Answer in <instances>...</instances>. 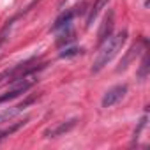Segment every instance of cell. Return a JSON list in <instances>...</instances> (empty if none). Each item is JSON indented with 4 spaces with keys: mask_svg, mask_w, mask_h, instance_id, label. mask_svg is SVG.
<instances>
[{
    "mask_svg": "<svg viewBox=\"0 0 150 150\" xmlns=\"http://www.w3.org/2000/svg\"><path fill=\"white\" fill-rule=\"evenodd\" d=\"M125 39H127V30H122V32H118L115 35H110L106 41H103L101 48H99V51H97V55L94 58L92 72H99L104 65H108L113 60V57L122 50Z\"/></svg>",
    "mask_w": 150,
    "mask_h": 150,
    "instance_id": "6da1fadb",
    "label": "cell"
},
{
    "mask_svg": "<svg viewBox=\"0 0 150 150\" xmlns=\"http://www.w3.org/2000/svg\"><path fill=\"white\" fill-rule=\"evenodd\" d=\"M125 92H127V87H125V85L111 87V88L104 94V97H103V108H111V106H115L118 101H122V97L125 96Z\"/></svg>",
    "mask_w": 150,
    "mask_h": 150,
    "instance_id": "7a4b0ae2",
    "label": "cell"
},
{
    "mask_svg": "<svg viewBox=\"0 0 150 150\" xmlns=\"http://www.w3.org/2000/svg\"><path fill=\"white\" fill-rule=\"evenodd\" d=\"M35 101V97H28V99H25L23 103H20V104H16V106H11V108H6L4 111H0V124H6V122H9V120H13L18 113H21L28 104H32Z\"/></svg>",
    "mask_w": 150,
    "mask_h": 150,
    "instance_id": "3957f363",
    "label": "cell"
},
{
    "mask_svg": "<svg viewBox=\"0 0 150 150\" xmlns=\"http://www.w3.org/2000/svg\"><path fill=\"white\" fill-rule=\"evenodd\" d=\"M76 122H78L76 118L67 120V122H60V124H57V125L46 129V131H44V138H57V136H62V134H65V132H69L71 129L76 127Z\"/></svg>",
    "mask_w": 150,
    "mask_h": 150,
    "instance_id": "277c9868",
    "label": "cell"
},
{
    "mask_svg": "<svg viewBox=\"0 0 150 150\" xmlns=\"http://www.w3.org/2000/svg\"><path fill=\"white\" fill-rule=\"evenodd\" d=\"M113 11H110L108 14H106V18H104V21H103V25H101V28H99V42H103V41H106L110 35H111V30H113Z\"/></svg>",
    "mask_w": 150,
    "mask_h": 150,
    "instance_id": "5b68a950",
    "label": "cell"
},
{
    "mask_svg": "<svg viewBox=\"0 0 150 150\" xmlns=\"http://www.w3.org/2000/svg\"><path fill=\"white\" fill-rule=\"evenodd\" d=\"M74 14H76V11H65V13H62L57 20H55V23H53V30H58V28H62V27H69L71 25V21H72V18H74Z\"/></svg>",
    "mask_w": 150,
    "mask_h": 150,
    "instance_id": "8992f818",
    "label": "cell"
},
{
    "mask_svg": "<svg viewBox=\"0 0 150 150\" xmlns=\"http://www.w3.org/2000/svg\"><path fill=\"white\" fill-rule=\"evenodd\" d=\"M106 4H108V0H96V4L92 6L90 13H88V16H87V27H90V25L94 23V20L97 18V14L101 13V9H103Z\"/></svg>",
    "mask_w": 150,
    "mask_h": 150,
    "instance_id": "52a82bcc",
    "label": "cell"
},
{
    "mask_svg": "<svg viewBox=\"0 0 150 150\" xmlns=\"http://www.w3.org/2000/svg\"><path fill=\"white\" fill-rule=\"evenodd\" d=\"M138 51H139V46H138V44H134V46H132V48L127 51V55L122 58V62H120V65L117 67V71H118V72H120V71H124V69L127 67V64H129V62L134 58V55H138Z\"/></svg>",
    "mask_w": 150,
    "mask_h": 150,
    "instance_id": "ba28073f",
    "label": "cell"
},
{
    "mask_svg": "<svg viewBox=\"0 0 150 150\" xmlns=\"http://www.w3.org/2000/svg\"><path fill=\"white\" fill-rule=\"evenodd\" d=\"M28 122V118H25L23 122H18V124H14V125H11V127H7V129H2V131H0V141H2L6 136H9V134H13V132H16L18 129H21L25 124Z\"/></svg>",
    "mask_w": 150,
    "mask_h": 150,
    "instance_id": "9c48e42d",
    "label": "cell"
},
{
    "mask_svg": "<svg viewBox=\"0 0 150 150\" xmlns=\"http://www.w3.org/2000/svg\"><path fill=\"white\" fill-rule=\"evenodd\" d=\"M83 50L81 48H65L64 51H60V58H71V57H76L80 55Z\"/></svg>",
    "mask_w": 150,
    "mask_h": 150,
    "instance_id": "30bf717a",
    "label": "cell"
},
{
    "mask_svg": "<svg viewBox=\"0 0 150 150\" xmlns=\"http://www.w3.org/2000/svg\"><path fill=\"white\" fill-rule=\"evenodd\" d=\"M71 41H74V32H72V30H69L67 34L60 35V39H57V46H64V44H67V42H71Z\"/></svg>",
    "mask_w": 150,
    "mask_h": 150,
    "instance_id": "8fae6325",
    "label": "cell"
},
{
    "mask_svg": "<svg viewBox=\"0 0 150 150\" xmlns=\"http://www.w3.org/2000/svg\"><path fill=\"white\" fill-rule=\"evenodd\" d=\"M146 71H148V57L145 55V58L141 62V69H139V78H145L146 76Z\"/></svg>",
    "mask_w": 150,
    "mask_h": 150,
    "instance_id": "7c38bea8",
    "label": "cell"
},
{
    "mask_svg": "<svg viewBox=\"0 0 150 150\" xmlns=\"http://www.w3.org/2000/svg\"><path fill=\"white\" fill-rule=\"evenodd\" d=\"M2 42H4V35H0V46H2Z\"/></svg>",
    "mask_w": 150,
    "mask_h": 150,
    "instance_id": "4fadbf2b",
    "label": "cell"
}]
</instances>
